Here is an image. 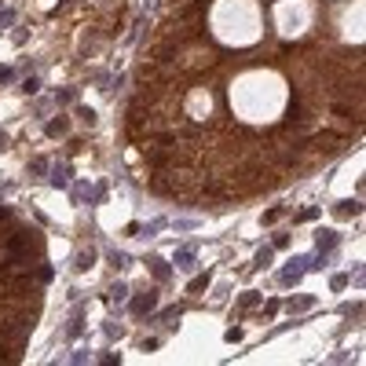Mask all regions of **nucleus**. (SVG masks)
Masks as SVG:
<instances>
[{"instance_id":"f03ea898","label":"nucleus","mask_w":366,"mask_h":366,"mask_svg":"<svg viewBox=\"0 0 366 366\" xmlns=\"http://www.w3.org/2000/svg\"><path fill=\"white\" fill-rule=\"evenodd\" d=\"M135 315H147V311H154L157 308V293L154 289H147V293H140V296H132V304H128Z\"/></svg>"},{"instance_id":"6ab92c4d","label":"nucleus","mask_w":366,"mask_h":366,"mask_svg":"<svg viewBox=\"0 0 366 366\" xmlns=\"http://www.w3.org/2000/svg\"><path fill=\"white\" fill-rule=\"evenodd\" d=\"M11 22H15V11H11V8H8V11H0V30H8Z\"/></svg>"},{"instance_id":"dca6fc26","label":"nucleus","mask_w":366,"mask_h":366,"mask_svg":"<svg viewBox=\"0 0 366 366\" xmlns=\"http://www.w3.org/2000/svg\"><path fill=\"white\" fill-rule=\"evenodd\" d=\"M205 286H209V271H205V274H198V279H191V293H201Z\"/></svg>"},{"instance_id":"b1692460","label":"nucleus","mask_w":366,"mask_h":366,"mask_svg":"<svg viewBox=\"0 0 366 366\" xmlns=\"http://www.w3.org/2000/svg\"><path fill=\"white\" fill-rule=\"evenodd\" d=\"M289 245V235H274V249H286Z\"/></svg>"},{"instance_id":"2eb2a0df","label":"nucleus","mask_w":366,"mask_h":366,"mask_svg":"<svg viewBox=\"0 0 366 366\" xmlns=\"http://www.w3.org/2000/svg\"><path fill=\"white\" fill-rule=\"evenodd\" d=\"M125 296H128V286H125V282H118V286L110 289V301H113V304H121Z\"/></svg>"},{"instance_id":"f8f14e48","label":"nucleus","mask_w":366,"mask_h":366,"mask_svg":"<svg viewBox=\"0 0 366 366\" xmlns=\"http://www.w3.org/2000/svg\"><path fill=\"white\" fill-rule=\"evenodd\" d=\"M81 330H84V323H81V315H74V318H70V326H66V337L74 340V337H81Z\"/></svg>"},{"instance_id":"4be33fe9","label":"nucleus","mask_w":366,"mask_h":366,"mask_svg":"<svg viewBox=\"0 0 366 366\" xmlns=\"http://www.w3.org/2000/svg\"><path fill=\"white\" fill-rule=\"evenodd\" d=\"M330 286H333V289H345V286H348V274H333Z\"/></svg>"},{"instance_id":"ddd939ff","label":"nucleus","mask_w":366,"mask_h":366,"mask_svg":"<svg viewBox=\"0 0 366 366\" xmlns=\"http://www.w3.org/2000/svg\"><path fill=\"white\" fill-rule=\"evenodd\" d=\"M179 315H183V308H179V304H176V308H165V311H162V323L176 326V318H179Z\"/></svg>"},{"instance_id":"1a4fd4ad","label":"nucleus","mask_w":366,"mask_h":366,"mask_svg":"<svg viewBox=\"0 0 366 366\" xmlns=\"http://www.w3.org/2000/svg\"><path fill=\"white\" fill-rule=\"evenodd\" d=\"M92 264H96V249H81L77 260H74V267H77V271H88Z\"/></svg>"},{"instance_id":"9d476101","label":"nucleus","mask_w":366,"mask_h":366,"mask_svg":"<svg viewBox=\"0 0 366 366\" xmlns=\"http://www.w3.org/2000/svg\"><path fill=\"white\" fill-rule=\"evenodd\" d=\"M44 132H48V135H66V132H70V121H66V118L48 121V128H44Z\"/></svg>"},{"instance_id":"5701e85b","label":"nucleus","mask_w":366,"mask_h":366,"mask_svg":"<svg viewBox=\"0 0 366 366\" xmlns=\"http://www.w3.org/2000/svg\"><path fill=\"white\" fill-rule=\"evenodd\" d=\"M15 77V70H11V66H0V84H8Z\"/></svg>"},{"instance_id":"0eeeda50","label":"nucleus","mask_w":366,"mask_h":366,"mask_svg":"<svg viewBox=\"0 0 366 366\" xmlns=\"http://www.w3.org/2000/svg\"><path fill=\"white\" fill-rule=\"evenodd\" d=\"M286 308H289V315H301V311L315 308V296H289V301H286Z\"/></svg>"},{"instance_id":"aec40b11","label":"nucleus","mask_w":366,"mask_h":366,"mask_svg":"<svg viewBox=\"0 0 366 366\" xmlns=\"http://www.w3.org/2000/svg\"><path fill=\"white\" fill-rule=\"evenodd\" d=\"M37 84H40L37 77H26V81H22V92H26V96H33V92H37Z\"/></svg>"},{"instance_id":"7ed1b4c3","label":"nucleus","mask_w":366,"mask_h":366,"mask_svg":"<svg viewBox=\"0 0 366 366\" xmlns=\"http://www.w3.org/2000/svg\"><path fill=\"white\" fill-rule=\"evenodd\" d=\"M337 242H340L337 231H318V235H315V249H318V253H333Z\"/></svg>"},{"instance_id":"412c9836","label":"nucleus","mask_w":366,"mask_h":366,"mask_svg":"<svg viewBox=\"0 0 366 366\" xmlns=\"http://www.w3.org/2000/svg\"><path fill=\"white\" fill-rule=\"evenodd\" d=\"M253 304H260V293H245L242 296V308H253Z\"/></svg>"},{"instance_id":"f3484780","label":"nucleus","mask_w":366,"mask_h":366,"mask_svg":"<svg viewBox=\"0 0 366 366\" xmlns=\"http://www.w3.org/2000/svg\"><path fill=\"white\" fill-rule=\"evenodd\" d=\"M271 257H274V253H271V249L264 245L260 253H257V267H267V264H271Z\"/></svg>"},{"instance_id":"a878e982","label":"nucleus","mask_w":366,"mask_h":366,"mask_svg":"<svg viewBox=\"0 0 366 366\" xmlns=\"http://www.w3.org/2000/svg\"><path fill=\"white\" fill-rule=\"evenodd\" d=\"M4 216H8V209H4V205H0V220H4Z\"/></svg>"},{"instance_id":"20e7f679","label":"nucleus","mask_w":366,"mask_h":366,"mask_svg":"<svg viewBox=\"0 0 366 366\" xmlns=\"http://www.w3.org/2000/svg\"><path fill=\"white\" fill-rule=\"evenodd\" d=\"M147 267L154 271V279H157V282H169V279H172V267H169L162 257H147Z\"/></svg>"},{"instance_id":"9b49d317","label":"nucleus","mask_w":366,"mask_h":366,"mask_svg":"<svg viewBox=\"0 0 366 366\" xmlns=\"http://www.w3.org/2000/svg\"><path fill=\"white\" fill-rule=\"evenodd\" d=\"M106 257H110V264H113V267H128V264H132V260H128V253H121V249H110Z\"/></svg>"},{"instance_id":"4468645a","label":"nucleus","mask_w":366,"mask_h":366,"mask_svg":"<svg viewBox=\"0 0 366 366\" xmlns=\"http://www.w3.org/2000/svg\"><path fill=\"white\" fill-rule=\"evenodd\" d=\"M165 223H169V220H162V216H157V220H150V223L143 227V238H154V231H162Z\"/></svg>"},{"instance_id":"423d86ee","label":"nucleus","mask_w":366,"mask_h":366,"mask_svg":"<svg viewBox=\"0 0 366 366\" xmlns=\"http://www.w3.org/2000/svg\"><path fill=\"white\" fill-rule=\"evenodd\" d=\"M176 267H179V271H191V267H194V245L176 249Z\"/></svg>"},{"instance_id":"6e6552de","label":"nucleus","mask_w":366,"mask_h":366,"mask_svg":"<svg viewBox=\"0 0 366 366\" xmlns=\"http://www.w3.org/2000/svg\"><path fill=\"white\" fill-rule=\"evenodd\" d=\"M52 187H59V191L70 187V169L66 165H52Z\"/></svg>"},{"instance_id":"a211bd4d","label":"nucleus","mask_w":366,"mask_h":366,"mask_svg":"<svg viewBox=\"0 0 366 366\" xmlns=\"http://www.w3.org/2000/svg\"><path fill=\"white\" fill-rule=\"evenodd\" d=\"M30 172H33V176H40V172H48V162H44V157H37V162H30Z\"/></svg>"},{"instance_id":"f257e3e1","label":"nucleus","mask_w":366,"mask_h":366,"mask_svg":"<svg viewBox=\"0 0 366 366\" xmlns=\"http://www.w3.org/2000/svg\"><path fill=\"white\" fill-rule=\"evenodd\" d=\"M308 264H311V257H293V260H289V267H282V271H279V282H282V286H296V282H301L304 274H308Z\"/></svg>"},{"instance_id":"39448f33","label":"nucleus","mask_w":366,"mask_h":366,"mask_svg":"<svg viewBox=\"0 0 366 366\" xmlns=\"http://www.w3.org/2000/svg\"><path fill=\"white\" fill-rule=\"evenodd\" d=\"M333 213L348 220V216H359V213H362V205H359L355 198H345V201H337V205H333Z\"/></svg>"},{"instance_id":"393cba45","label":"nucleus","mask_w":366,"mask_h":366,"mask_svg":"<svg viewBox=\"0 0 366 366\" xmlns=\"http://www.w3.org/2000/svg\"><path fill=\"white\" fill-rule=\"evenodd\" d=\"M4 147H8V135H4V132H0V150H4Z\"/></svg>"}]
</instances>
